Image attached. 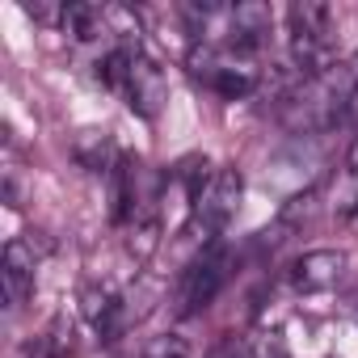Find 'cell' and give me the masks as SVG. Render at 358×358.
<instances>
[{"label": "cell", "instance_id": "cell-1", "mask_svg": "<svg viewBox=\"0 0 358 358\" xmlns=\"http://www.w3.org/2000/svg\"><path fill=\"white\" fill-rule=\"evenodd\" d=\"M186 68H190L194 80H203L211 93H220V97H228V101L249 97V93L257 89V80H262V72H257V64H253L249 51H236V47H228V43L215 47V43H207V38L190 47Z\"/></svg>", "mask_w": 358, "mask_h": 358}, {"label": "cell", "instance_id": "cell-14", "mask_svg": "<svg viewBox=\"0 0 358 358\" xmlns=\"http://www.w3.org/2000/svg\"><path fill=\"white\" fill-rule=\"evenodd\" d=\"M345 80H350V118H358V51L345 59Z\"/></svg>", "mask_w": 358, "mask_h": 358}, {"label": "cell", "instance_id": "cell-9", "mask_svg": "<svg viewBox=\"0 0 358 358\" xmlns=\"http://www.w3.org/2000/svg\"><path fill=\"white\" fill-rule=\"evenodd\" d=\"M72 160H76L80 169H89V173H110L122 156L114 152V139H110L106 127H85V131H76V139H72Z\"/></svg>", "mask_w": 358, "mask_h": 358}, {"label": "cell", "instance_id": "cell-13", "mask_svg": "<svg viewBox=\"0 0 358 358\" xmlns=\"http://www.w3.org/2000/svg\"><path fill=\"white\" fill-rule=\"evenodd\" d=\"M143 358H186V345L177 337H156L143 345Z\"/></svg>", "mask_w": 358, "mask_h": 358}, {"label": "cell", "instance_id": "cell-5", "mask_svg": "<svg viewBox=\"0 0 358 358\" xmlns=\"http://www.w3.org/2000/svg\"><path fill=\"white\" fill-rule=\"evenodd\" d=\"M34 270H38V249L34 241L17 236L5 245V266H0V282H5V299L9 312H22L34 295Z\"/></svg>", "mask_w": 358, "mask_h": 358}, {"label": "cell", "instance_id": "cell-8", "mask_svg": "<svg viewBox=\"0 0 358 358\" xmlns=\"http://www.w3.org/2000/svg\"><path fill=\"white\" fill-rule=\"evenodd\" d=\"M110 9L101 5H85V0H76V5H64V17H59V30L72 38V43H101L110 34Z\"/></svg>", "mask_w": 358, "mask_h": 358}, {"label": "cell", "instance_id": "cell-2", "mask_svg": "<svg viewBox=\"0 0 358 358\" xmlns=\"http://www.w3.org/2000/svg\"><path fill=\"white\" fill-rule=\"evenodd\" d=\"M228 274H232V257H228V249L215 245V241L203 245L199 257L182 270V278H177V295H173L177 316H199L203 308H211V299L224 291Z\"/></svg>", "mask_w": 358, "mask_h": 358}, {"label": "cell", "instance_id": "cell-16", "mask_svg": "<svg viewBox=\"0 0 358 358\" xmlns=\"http://www.w3.org/2000/svg\"><path fill=\"white\" fill-rule=\"evenodd\" d=\"M345 169L358 173V139H354V148H350V156H345Z\"/></svg>", "mask_w": 358, "mask_h": 358}, {"label": "cell", "instance_id": "cell-12", "mask_svg": "<svg viewBox=\"0 0 358 358\" xmlns=\"http://www.w3.org/2000/svg\"><path fill=\"white\" fill-rule=\"evenodd\" d=\"M253 358H291L287 337H282V333H262L257 345H253Z\"/></svg>", "mask_w": 358, "mask_h": 358}, {"label": "cell", "instance_id": "cell-10", "mask_svg": "<svg viewBox=\"0 0 358 358\" xmlns=\"http://www.w3.org/2000/svg\"><path fill=\"white\" fill-rule=\"evenodd\" d=\"M287 22H291V34H303V38H329L333 34V13L320 0H295L287 9Z\"/></svg>", "mask_w": 358, "mask_h": 358}, {"label": "cell", "instance_id": "cell-15", "mask_svg": "<svg viewBox=\"0 0 358 358\" xmlns=\"http://www.w3.org/2000/svg\"><path fill=\"white\" fill-rule=\"evenodd\" d=\"M207 358H249V354H245V345H236V341H224V345H220V350H211Z\"/></svg>", "mask_w": 358, "mask_h": 358}, {"label": "cell", "instance_id": "cell-4", "mask_svg": "<svg viewBox=\"0 0 358 358\" xmlns=\"http://www.w3.org/2000/svg\"><path fill=\"white\" fill-rule=\"evenodd\" d=\"M118 93L127 97V106H131L139 118H148V122H152V118L164 110V101H169V80H164V72H160L148 55H139V51H135Z\"/></svg>", "mask_w": 358, "mask_h": 358}, {"label": "cell", "instance_id": "cell-3", "mask_svg": "<svg viewBox=\"0 0 358 358\" xmlns=\"http://www.w3.org/2000/svg\"><path fill=\"white\" fill-rule=\"evenodd\" d=\"M241 194H245V177L232 164L215 169L211 182L203 186V194L190 203V228L186 232H203V241L220 236L228 228V220L241 211Z\"/></svg>", "mask_w": 358, "mask_h": 358}, {"label": "cell", "instance_id": "cell-11", "mask_svg": "<svg viewBox=\"0 0 358 358\" xmlns=\"http://www.w3.org/2000/svg\"><path fill=\"white\" fill-rule=\"evenodd\" d=\"M72 354H76V329H72V320L68 316H51V324L30 345V358H72Z\"/></svg>", "mask_w": 358, "mask_h": 358}, {"label": "cell", "instance_id": "cell-7", "mask_svg": "<svg viewBox=\"0 0 358 358\" xmlns=\"http://www.w3.org/2000/svg\"><path fill=\"white\" fill-rule=\"evenodd\" d=\"M341 274H345V253H337V249H312V253H303V257L295 262V270H291L295 287L308 291V295L333 291V287L341 282Z\"/></svg>", "mask_w": 358, "mask_h": 358}, {"label": "cell", "instance_id": "cell-6", "mask_svg": "<svg viewBox=\"0 0 358 358\" xmlns=\"http://www.w3.org/2000/svg\"><path fill=\"white\" fill-rule=\"evenodd\" d=\"M274 30V13L270 5H262V0H241V5L228 13V47L236 51H257L266 43V34Z\"/></svg>", "mask_w": 358, "mask_h": 358}]
</instances>
